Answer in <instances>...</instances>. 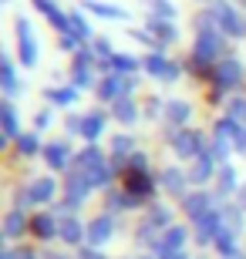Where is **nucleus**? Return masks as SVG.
Returning a JSON list of instances; mask_svg holds the SVG:
<instances>
[{
  "mask_svg": "<svg viewBox=\"0 0 246 259\" xmlns=\"http://www.w3.org/2000/svg\"><path fill=\"white\" fill-rule=\"evenodd\" d=\"M48 259H64V256H48Z\"/></svg>",
  "mask_w": 246,
  "mask_h": 259,
  "instance_id": "e433bc0d",
  "label": "nucleus"
},
{
  "mask_svg": "<svg viewBox=\"0 0 246 259\" xmlns=\"http://www.w3.org/2000/svg\"><path fill=\"white\" fill-rule=\"evenodd\" d=\"M108 61H112L118 71H135V67H138V61H135V58H125V54H112Z\"/></svg>",
  "mask_w": 246,
  "mask_h": 259,
  "instance_id": "412c9836",
  "label": "nucleus"
},
{
  "mask_svg": "<svg viewBox=\"0 0 246 259\" xmlns=\"http://www.w3.org/2000/svg\"><path fill=\"white\" fill-rule=\"evenodd\" d=\"M145 64H149L152 74H159V77H162V74H169V67H172V64H165V58H162V54H152Z\"/></svg>",
  "mask_w": 246,
  "mask_h": 259,
  "instance_id": "aec40b11",
  "label": "nucleus"
},
{
  "mask_svg": "<svg viewBox=\"0 0 246 259\" xmlns=\"http://www.w3.org/2000/svg\"><path fill=\"white\" fill-rule=\"evenodd\" d=\"M24 226H27V222H24V212H10L7 222H4V232L14 239V236H20V229H24Z\"/></svg>",
  "mask_w": 246,
  "mask_h": 259,
  "instance_id": "2eb2a0df",
  "label": "nucleus"
},
{
  "mask_svg": "<svg viewBox=\"0 0 246 259\" xmlns=\"http://www.w3.org/2000/svg\"><path fill=\"white\" fill-rule=\"evenodd\" d=\"M125 88H132V81H118V77H108V81H101L98 95H101V98H115L118 91H125Z\"/></svg>",
  "mask_w": 246,
  "mask_h": 259,
  "instance_id": "ddd939ff",
  "label": "nucleus"
},
{
  "mask_svg": "<svg viewBox=\"0 0 246 259\" xmlns=\"http://www.w3.org/2000/svg\"><path fill=\"white\" fill-rule=\"evenodd\" d=\"M0 111H4V135H7V138H17V115H14V105L4 101Z\"/></svg>",
  "mask_w": 246,
  "mask_h": 259,
  "instance_id": "9b49d317",
  "label": "nucleus"
},
{
  "mask_svg": "<svg viewBox=\"0 0 246 259\" xmlns=\"http://www.w3.org/2000/svg\"><path fill=\"white\" fill-rule=\"evenodd\" d=\"M17 37H20V61L30 67L34 61H38V48H34V37H30V30H27L24 20H20V27H17Z\"/></svg>",
  "mask_w": 246,
  "mask_h": 259,
  "instance_id": "7ed1b4c3",
  "label": "nucleus"
},
{
  "mask_svg": "<svg viewBox=\"0 0 246 259\" xmlns=\"http://www.w3.org/2000/svg\"><path fill=\"white\" fill-rule=\"evenodd\" d=\"M4 88H7V95H14V91H17V77H14V67H10V61L4 64Z\"/></svg>",
  "mask_w": 246,
  "mask_h": 259,
  "instance_id": "5701e85b",
  "label": "nucleus"
},
{
  "mask_svg": "<svg viewBox=\"0 0 246 259\" xmlns=\"http://www.w3.org/2000/svg\"><path fill=\"white\" fill-rule=\"evenodd\" d=\"M239 74H243V67H239L236 61H223V64L216 67V77H219V84H223V88H233L239 81Z\"/></svg>",
  "mask_w": 246,
  "mask_h": 259,
  "instance_id": "39448f33",
  "label": "nucleus"
},
{
  "mask_svg": "<svg viewBox=\"0 0 246 259\" xmlns=\"http://www.w3.org/2000/svg\"><path fill=\"white\" fill-rule=\"evenodd\" d=\"M101 128H104V118H101V115H88V118H81V135H85V138H91V142H95L98 135H101Z\"/></svg>",
  "mask_w": 246,
  "mask_h": 259,
  "instance_id": "9d476101",
  "label": "nucleus"
},
{
  "mask_svg": "<svg viewBox=\"0 0 246 259\" xmlns=\"http://www.w3.org/2000/svg\"><path fill=\"white\" fill-rule=\"evenodd\" d=\"M20 152H24V155L38 152V138H34V135H20Z\"/></svg>",
  "mask_w": 246,
  "mask_h": 259,
  "instance_id": "bb28decb",
  "label": "nucleus"
},
{
  "mask_svg": "<svg viewBox=\"0 0 246 259\" xmlns=\"http://www.w3.org/2000/svg\"><path fill=\"white\" fill-rule=\"evenodd\" d=\"M34 229H38V236H51V229H54V219H51V215H41V219L34 222Z\"/></svg>",
  "mask_w": 246,
  "mask_h": 259,
  "instance_id": "393cba45",
  "label": "nucleus"
},
{
  "mask_svg": "<svg viewBox=\"0 0 246 259\" xmlns=\"http://www.w3.org/2000/svg\"><path fill=\"white\" fill-rule=\"evenodd\" d=\"M162 182H165V189H169V192H179L186 179H182V172H175V168H165V172H162Z\"/></svg>",
  "mask_w": 246,
  "mask_h": 259,
  "instance_id": "a211bd4d",
  "label": "nucleus"
},
{
  "mask_svg": "<svg viewBox=\"0 0 246 259\" xmlns=\"http://www.w3.org/2000/svg\"><path fill=\"white\" fill-rule=\"evenodd\" d=\"M182 242H186V232H182V229H169V232H165V242H159V252H162V256L179 252Z\"/></svg>",
  "mask_w": 246,
  "mask_h": 259,
  "instance_id": "1a4fd4ad",
  "label": "nucleus"
},
{
  "mask_svg": "<svg viewBox=\"0 0 246 259\" xmlns=\"http://www.w3.org/2000/svg\"><path fill=\"white\" fill-rule=\"evenodd\" d=\"M165 222H169V209H165V205H162V209H155V212H152L149 226H165Z\"/></svg>",
  "mask_w": 246,
  "mask_h": 259,
  "instance_id": "cd10ccee",
  "label": "nucleus"
},
{
  "mask_svg": "<svg viewBox=\"0 0 246 259\" xmlns=\"http://www.w3.org/2000/svg\"><path fill=\"white\" fill-rule=\"evenodd\" d=\"M57 232H61V239H64V242H81V236H85V229H81V222H78L75 215H67V219H61Z\"/></svg>",
  "mask_w": 246,
  "mask_h": 259,
  "instance_id": "0eeeda50",
  "label": "nucleus"
},
{
  "mask_svg": "<svg viewBox=\"0 0 246 259\" xmlns=\"http://www.w3.org/2000/svg\"><path fill=\"white\" fill-rule=\"evenodd\" d=\"M88 81H91V74H88V71H85L81 64H75V84H78V88H85Z\"/></svg>",
  "mask_w": 246,
  "mask_h": 259,
  "instance_id": "c85d7f7f",
  "label": "nucleus"
},
{
  "mask_svg": "<svg viewBox=\"0 0 246 259\" xmlns=\"http://www.w3.org/2000/svg\"><path fill=\"white\" fill-rule=\"evenodd\" d=\"M172 142H175V152L182 155V158H192V155L199 152V138L189 132H182V135H172Z\"/></svg>",
  "mask_w": 246,
  "mask_h": 259,
  "instance_id": "423d86ee",
  "label": "nucleus"
},
{
  "mask_svg": "<svg viewBox=\"0 0 246 259\" xmlns=\"http://www.w3.org/2000/svg\"><path fill=\"white\" fill-rule=\"evenodd\" d=\"M162 259H186V256H179V252H169V256H162Z\"/></svg>",
  "mask_w": 246,
  "mask_h": 259,
  "instance_id": "f704fd0d",
  "label": "nucleus"
},
{
  "mask_svg": "<svg viewBox=\"0 0 246 259\" xmlns=\"http://www.w3.org/2000/svg\"><path fill=\"white\" fill-rule=\"evenodd\" d=\"M51 195H54V182H51V179H41V182L30 189V199L34 202H48Z\"/></svg>",
  "mask_w": 246,
  "mask_h": 259,
  "instance_id": "4468645a",
  "label": "nucleus"
},
{
  "mask_svg": "<svg viewBox=\"0 0 246 259\" xmlns=\"http://www.w3.org/2000/svg\"><path fill=\"white\" fill-rule=\"evenodd\" d=\"M196 51H199V58H202V61H213V58L219 54V51H223V40H219L216 34H213V30H202V34H199Z\"/></svg>",
  "mask_w": 246,
  "mask_h": 259,
  "instance_id": "f257e3e1",
  "label": "nucleus"
},
{
  "mask_svg": "<svg viewBox=\"0 0 246 259\" xmlns=\"http://www.w3.org/2000/svg\"><path fill=\"white\" fill-rule=\"evenodd\" d=\"M165 115H169V121H175V125H179V121H186V118H189V105H186V101H169Z\"/></svg>",
  "mask_w": 246,
  "mask_h": 259,
  "instance_id": "dca6fc26",
  "label": "nucleus"
},
{
  "mask_svg": "<svg viewBox=\"0 0 246 259\" xmlns=\"http://www.w3.org/2000/svg\"><path fill=\"white\" fill-rule=\"evenodd\" d=\"M213 239H216V249L223 252V256H233V252H236V242H233V232L229 229H219Z\"/></svg>",
  "mask_w": 246,
  "mask_h": 259,
  "instance_id": "f8f14e48",
  "label": "nucleus"
},
{
  "mask_svg": "<svg viewBox=\"0 0 246 259\" xmlns=\"http://www.w3.org/2000/svg\"><path fill=\"white\" fill-rule=\"evenodd\" d=\"M95 48H98L101 58H112V44H108V40H95Z\"/></svg>",
  "mask_w": 246,
  "mask_h": 259,
  "instance_id": "2f4dec72",
  "label": "nucleus"
},
{
  "mask_svg": "<svg viewBox=\"0 0 246 259\" xmlns=\"http://www.w3.org/2000/svg\"><path fill=\"white\" fill-rule=\"evenodd\" d=\"M51 98L61 101V105H71V101H75V91H51Z\"/></svg>",
  "mask_w": 246,
  "mask_h": 259,
  "instance_id": "c756f323",
  "label": "nucleus"
},
{
  "mask_svg": "<svg viewBox=\"0 0 246 259\" xmlns=\"http://www.w3.org/2000/svg\"><path fill=\"white\" fill-rule=\"evenodd\" d=\"M216 17L223 20V27L229 30V34H246V24L239 14H233V10L226 7V4H216Z\"/></svg>",
  "mask_w": 246,
  "mask_h": 259,
  "instance_id": "20e7f679",
  "label": "nucleus"
},
{
  "mask_svg": "<svg viewBox=\"0 0 246 259\" xmlns=\"http://www.w3.org/2000/svg\"><path fill=\"white\" fill-rule=\"evenodd\" d=\"M14 259H34L30 252H20V249H14Z\"/></svg>",
  "mask_w": 246,
  "mask_h": 259,
  "instance_id": "72a5a7b5",
  "label": "nucleus"
},
{
  "mask_svg": "<svg viewBox=\"0 0 246 259\" xmlns=\"http://www.w3.org/2000/svg\"><path fill=\"white\" fill-rule=\"evenodd\" d=\"M115 115L122 118L125 125H132V121H135V108H132V101H125V98H118V101H115Z\"/></svg>",
  "mask_w": 246,
  "mask_h": 259,
  "instance_id": "f3484780",
  "label": "nucleus"
},
{
  "mask_svg": "<svg viewBox=\"0 0 246 259\" xmlns=\"http://www.w3.org/2000/svg\"><path fill=\"white\" fill-rule=\"evenodd\" d=\"M44 155H48V165H51V168H64V148H61V145H48V148H44Z\"/></svg>",
  "mask_w": 246,
  "mask_h": 259,
  "instance_id": "6ab92c4d",
  "label": "nucleus"
},
{
  "mask_svg": "<svg viewBox=\"0 0 246 259\" xmlns=\"http://www.w3.org/2000/svg\"><path fill=\"white\" fill-rule=\"evenodd\" d=\"M239 202H243V209H246V185H243V192H239Z\"/></svg>",
  "mask_w": 246,
  "mask_h": 259,
  "instance_id": "c9c22d12",
  "label": "nucleus"
},
{
  "mask_svg": "<svg viewBox=\"0 0 246 259\" xmlns=\"http://www.w3.org/2000/svg\"><path fill=\"white\" fill-rule=\"evenodd\" d=\"M152 30H155L159 37H165V40H172V37H175V30H172L169 24H162V20H152Z\"/></svg>",
  "mask_w": 246,
  "mask_h": 259,
  "instance_id": "a878e982",
  "label": "nucleus"
},
{
  "mask_svg": "<svg viewBox=\"0 0 246 259\" xmlns=\"http://www.w3.org/2000/svg\"><path fill=\"white\" fill-rule=\"evenodd\" d=\"M88 7L95 10V14H101V17H125L118 7H104V4H88Z\"/></svg>",
  "mask_w": 246,
  "mask_h": 259,
  "instance_id": "b1692460",
  "label": "nucleus"
},
{
  "mask_svg": "<svg viewBox=\"0 0 246 259\" xmlns=\"http://www.w3.org/2000/svg\"><path fill=\"white\" fill-rule=\"evenodd\" d=\"M108 236H112V219H108V215H98V219L88 226V242H91V246H104Z\"/></svg>",
  "mask_w": 246,
  "mask_h": 259,
  "instance_id": "f03ea898",
  "label": "nucleus"
},
{
  "mask_svg": "<svg viewBox=\"0 0 246 259\" xmlns=\"http://www.w3.org/2000/svg\"><path fill=\"white\" fill-rule=\"evenodd\" d=\"M132 148V138H115V152L122 155V152H128Z\"/></svg>",
  "mask_w": 246,
  "mask_h": 259,
  "instance_id": "7c9ffc66",
  "label": "nucleus"
},
{
  "mask_svg": "<svg viewBox=\"0 0 246 259\" xmlns=\"http://www.w3.org/2000/svg\"><path fill=\"white\" fill-rule=\"evenodd\" d=\"M128 158H132V162H128V165H132V168H138V172H142V168H145V155H128Z\"/></svg>",
  "mask_w": 246,
  "mask_h": 259,
  "instance_id": "473e14b6",
  "label": "nucleus"
},
{
  "mask_svg": "<svg viewBox=\"0 0 246 259\" xmlns=\"http://www.w3.org/2000/svg\"><path fill=\"white\" fill-rule=\"evenodd\" d=\"M196 222H199V242H209V236L219 232V212H213V209H209L202 219H196Z\"/></svg>",
  "mask_w": 246,
  "mask_h": 259,
  "instance_id": "6e6552de",
  "label": "nucleus"
},
{
  "mask_svg": "<svg viewBox=\"0 0 246 259\" xmlns=\"http://www.w3.org/2000/svg\"><path fill=\"white\" fill-rule=\"evenodd\" d=\"M233 182H236L233 168H223V172H219V192H233Z\"/></svg>",
  "mask_w": 246,
  "mask_h": 259,
  "instance_id": "4be33fe9",
  "label": "nucleus"
}]
</instances>
